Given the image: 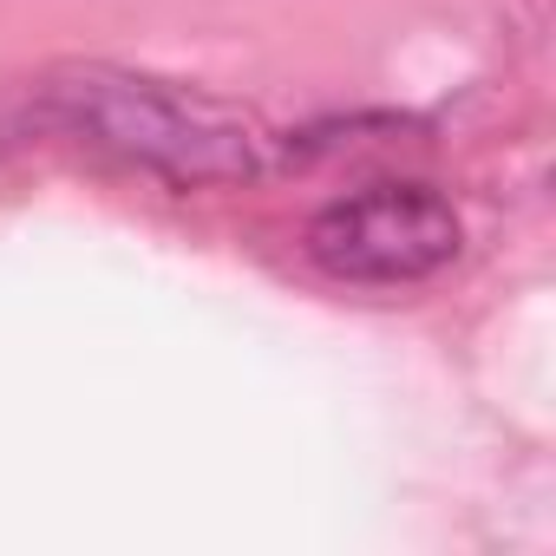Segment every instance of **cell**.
<instances>
[{"label":"cell","mask_w":556,"mask_h":556,"mask_svg":"<svg viewBox=\"0 0 556 556\" xmlns=\"http://www.w3.org/2000/svg\"><path fill=\"white\" fill-rule=\"evenodd\" d=\"M47 105L60 125H73L86 144L112 151L118 164H138L164 184H249L268 170L275 138L229 99L118 73V66H73L47 86Z\"/></svg>","instance_id":"obj_1"},{"label":"cell","mask_w":556,"mask_h":556,"mask_svg":"<svg viewBox=\"0 0 556 556\" xmlns=\"http://www.w3.org/2000/svg\"><path fill=\"white\" fill-rule=\"evenodd\" d=\"M458 242H465V223L432 184H367L354 197H334L308 223L315 268L361 289L426 282L458 255Z\"/></svg>","instance_id":"obj_2"}]
</instances>
